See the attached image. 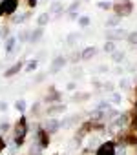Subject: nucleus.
<instances>
[{"instance_id":"nucleus-1","label":"nucleus","mask_w":137,"mask_h":155,"mask_svg":"<svg viewBox=\"0 0 137 155\" xmlns=\"http://www.w3.org/2000/svg\"><path fill=\"white\" fill-rule=\"evenodd\" d=\"M28 119H26V115H22L18 120H17V124H15V135H13V142H15V146L17 148H20V146H24V142H26V135H28Z\"/></svg>"},{"instance_id":"nucleus-2","label":"nucleus","mask_w":137,"mask_h":155,"mask_svg":"<svg viewBox=\"0 0 137 155\" xmlns=\"http://www.w3.org/2000/svg\"><path fill=\"white\" fill-rule=\"evenodd\" d=\"M35 144L40 150H46L49 146V133L44 128H37V131H35Z\"/></svg>"},{"instance_id":"nucleus-3","label":"nucleus","mask_w":137,"mask_h":155,"mask_svg":"<svg viewBox=\"0 0 137 155\" xmlns=\"http://www.w3.org/2000/svg\"><path fill=\"white\" fill-rule=\"evenodd\" d=\"M115 150H117L115 140H106V142H101L97 146L95 155H115Z\"/></svg>"},{"instance_id":"nucleus-4","label":"nucleus","mask_w":137,"mask_h":155,"mask_svg":"<svg viewBox=\"0 0 137 155\" xmlns=\"http://www.w3.org/2000/svg\"><path fill=\"white\" fill-rule=\"evenodd\" d=\"M17 6H18V0H2V2H0V17L13 15Z\"/></svg>"},{"instance_id":"nucleus-5","label":"nucleus","mask_w":137,"mask_h":155,"mask_svg":"<svg viewBox=\"0 0 137 155\" xmlns=\"http://www.w3.org/2000/svg\"><path fill=\"white\" fill-rule=\"evenodd\" d=\"M115 11H117V17H126L132 13V2L130 0H119L115 4Z\"/></svg>"},{"instance_id":"nucleus-6","label":"nucleus","mask_w":137,"mask_h":155,"mask_svg":"<svg viewBox=\"0 0 137 155\" xmlns=\"http://www.w3.org/2000/svg\"><path fill=\"white\" fill-rule=\"evenodd\" d=\"M42 128L51 135V133H57V131L62 128V124H60V120H58V119H53V117H51V119H48V120L44 122V126H42Z\"/></svg>"},{"instance_id":"nucleus-7","label":"nucleus","mask_w":137,"mask_h":155,"mask_svg":"<svg viewBox=\"0 0 137 155\" xmlns=\"http://www.w3.org/2000/svg\"><path fill=\"white\" fill-rule=\"evenodd\" d=\"M124 37H128V33H126L124 29H121V28H117V29H108V31H106V38H110L112 42H115V40H119V38H124Z\"/></svg>"},{"instance_id":"nucleus-8","label":"nucleus","mask_w":137,"mask_h":155,"mask_svg":"<svg viewBox=\"0 0 137 155\" xmlns=\"http://www.w3.org/2000/svg\"><path fill=\"white\" fill-rule=\"evenodd\" d=\"M66 62H68V60H66L64 57H57V58L51 62V66H49V73H58V71L66 66Z\"/></svg>"},{"instance_id":"nucleus-9","label":"nucleus","mask_w":137,"mask_h":155,"mask_svg":"<svg viewBox=\"0 0 137 155\" xmlns=\"http://www.w3.org/2000/svg\"><path fill=\"white\" fill-rule=\"evenodd\" d=\"M64 110H66L64 104H53V106H48L46 108L44 115H58V113H64Z\"/></svg>"},{"instance_id":"nucleus-10","label":"nucleus","mask_w":137,"mask_h":155,"mask_svg":"<svg viewBox=\"0 0 137 155\" xmlns=\"http://www.w3.org/2000/svg\"><path fill=\"white\" fill-rule=\"evenodd\" d=\"M95 55H97V48H93V46H90V48L81 51V58H84V60H92Z\"/></svg>"},{"instance_id":"nucleus-11","label":"nucleus","mask_w":137,"mask_h":155,"mask_svg":"<svg viewBox=\"0 0 137 155\" xmlns=\"http://www.w3.org/2000/svg\"><path fill=\"white\" fill-rule=\"evenodd\" d=\"M42 35H44V29H42V28H37L35 31L29 33V42H31V44H37V42L42 38Z\"/></svg>"},{"instance_id":"nucleus-12","label":"nucleus","mask_w":137,"mask_h":155,"mask_svg":"<svg viewBox=\"0 0 137 155\" xmlns=\"http://www.w3.org/2000/svg\"><path fill=\"white\" fill-rule=\"evenodd\" d=\"M60 101V93L58 91H55L53 88H49V91H48V95H46V102H58Z\"/></svg>"},{"instance_id":"nucleus-13","label":"nucleus","mask_w":137,"mask_h":155,"mask_svg":"<svg viewBox=\"0 0 137 155\" xmlns=\"http://www.w3.org/2000/svg\"><path fill=\"white\" fill-rule=\"evenodd\" d=\"M20 69H22V62H17V64H13L8 71H4V77H13V75H17Z\"/></svg>"},{"instance_id":"nucleus-14","label":"nucleus","mask_w":137,"mask_h":155,"mask_svg":"<svg viewBox=\"0 0 137 155\" xmlns=\"http://www.w3.org/2000/svg\"><path fill=\"white\" fill-rule=\"evenodd\" d=\"M15 46H17V38L15 37H8L6 38V53H13Z\"/></svg>"},{"instance_id":"nucleus-15","label":"nucleus","mask_w":137,"mask_h":155,"mask_svg":"<svg viewBox=\"0 0 137 155\" xmlns=\"http://www.w3.org/2000/svg\"><path fill=\"white\" fill-rule=\"evenodd\" d=\"M60 11H62V4H60V2L51 4V8H49V13H51V15H58Z\"/></svg>"},{"instance_id":"nucleus-16","label":"nucleus","mask_w":137,"mask_h":155,"mask_svg":"<svg viewBox=\"0 0 137 155\" xmlns=\"http://www.w3.org/2000/svg\"><path fill=\"white\" fill-rule=\"evenodd\" d=\"M29 18V13H24V15H15L13 17V22L15 24H22V22H26Z\"/></svg>"},{"instance_id":"nucleus-17","label":"nucleus","mask_w":137,"mask_h":155,"mask_svg":"<svg viewBox=\"0 0 137 155\" xmlns=\"http://www.w3.org/2000/svg\"><path fill=\"white\" fill-rule=\"evenodd\" d=\"M77 9H79V2H73L70 6V9H68V13H70V18H75L77 17Z\"/></svg>"},{"instance_id":"nucleus-18","label":"nucleus","mask_w":137,"mask_h":155,"mask_svg":"<svg viewBox=\"0 0 137 155\" xmlns=\"http://www.w3.org/2000/svg\"><path fill=\"white\" fill-rule=\"evenodd\" d=\"M48 20H49V15H48V13H42V15L37 18V24L42 28V26H46V24H48Z\"/></svg>"},{"instance_id":"nucleus-19","label":"nucleus","mask_w":137,"mask_h":155,"mask_svg":"<svg viewBox=\"0 0 137 155\" xmlns=\"http://www.w3.org/2000/svg\"><path fill=\"white\" fill-rule=\"evenodd\" d=\"M112 58H113L115 62H122V60H124V51H117V49H115V51L112 53Z\"/></svg>"},{"instance_id":"nucleus-20","label":"nucleus","mask_w":137,"mask_h":155,"mask_svg":"<svg viewBox=\"0 0 137 155\" xmlns=\"http://www.w3.org/2000/svg\"><path fill=\"white\" fill-rule=\"evenodd\" d=\"M119 22H121V17H112V18H108L106 26L108 28H115V26H119Z\"/></svg>"},{"instance_id":"nucleus-21","label":"nucleus","mask_w":137,"mask_h":155,"mask_svg":"<svg viewBox=\"0 0 137 155\" xmlns=\"http://www.w3.org/2000/svg\"><path fill=\"white\" fill-rule=\"evenodd\" d=\"M37 66H38L37 60H29V62L26 64V71H28V73H33V71L37 69Z\"/></svg>"},{"instance_id":"nucleus-22","label":"nucleus","mask_w":137,"mask_h":155,"mask_svg":"<svg viewBox=\"0 0 137 155\" xmlns=\"http://www.w3.org/2000/svg\"><path fill=\"white\" fill-rule=\"evenodd\" d=\"M86 99H90V93H75V97H73L75 102H84Z\"/></svg>"},{"instance_id":"nucleus-23","label":"nucleus","mask_w":137,"mask_h":155,"mask_svg":"<svg viewBox=\"0 0 137 155\" xmlns=\"http://www.w3.org/2000/svg\"><path fill=\"white\" fill-rule=\"evenodd\" d=\"M128 44H132V46H137V31H133V33H128Z\"/></svg>"},{"instance_id":"nucleus-24","label":"nucleus","mask_w":137,"mask_h":155,"mask_svg":"<svg viewBox=\"0 0 137 155\" xmlns=\"http://www.w3.org/2000/svg\"><path fill=\"white\" fill-rule=\"evenodd\" d=\"M128 126H130V131H137V113H135V115L130 119Z\"/></svg>"},{"instance_id":"nucleus-25","label":"nucleus","mask_w":137,"mask_h":155,"mask_svg":"<svg viewBox=\"0 0 137 155\" xmlns=\"http://www.w3.org/2000/svg\"><path fill=\"white\" fill-rule=\"evenodd\" d=\"M9 130H11V124L9 122H0V135H2V133L6 135Z\"/></svg>"},{"instance_id":"nucleus-26","label":"nucleus","mask_w":137,"mask_h":155,"mask_svg":"<svg viewBox=\"0 0 137 155\" xmlns=\"http://www.w3.org/2000/svg\"><path fill=\"white\" fill-rule=\"evenodd\" d=\"M104 51H106V53H113V51H115V42L108 40V42L104 44Z\"/></svg>"},{"instance_id":"nucleus-27","label":"nucleus","mask_w":137,"mask_h":155,"mask_svg":"<svg viewBox=\"0 0 137 155\" xmlns=\"http://www.w3.org/2000/svg\"><path fill=\"white\" fill-rule=\"evenodd\" d=\"M15 108H17L20 113H24V111H26V101H22V99L17 101V102H15Z\"/></svg>"},{"instance_id":"nucleus-28","label":"nucleus","mask_w":137,"mask_h":155,"mask_svg":"<svg viewBox=\"0 0 137 155\" xmlns=\"http://www.w3.org/2000/svg\"><path fill=\"white\" fill-rule=\"evenodd\" d=\"M31 115H33V117H38V115H40V102H35V104L31 106Z\"/></svg>"},{"instance_id":"nucleus-29","label":"nucleus","mask_w":137,"mask_h":155,"mask_svg":"<svg viewBox=\"0 0 137 155\" xmlns=\"http://www.w3.org/2000/svg\"><path fill=\"white\" fill-rule=\"evenodd\" d=\"M79 26H81V28H88V26H90V18H88V17H81V18H79Z\"/></svg>"},{"instance_id":"nucleus-30","label":"nucleus","mask_w":137,"mask_h":155,"mask_svg":"<svg viewBox=\"0 0 137 155\" xmlns=\"http://www.w3.org/2000/svg\"><path fill=\"white\" fill-rule=\"evenodd\" d=\"M77 40H79V35H77V33H72V35H68V44H70V46H72V44H75Z\"/></svg>"},{"instance_id":"nucleus-31","label":"nucleus","mask_w":137,"mask_h":155,"mask_svg":"<svg viewBox=\"0 0 137 155\" xmlns=\"http://www.w3.org/2000/svg\"><path fill=\"white\" fill-rule=\"evenodd\" d=\"M112 102H113V104H121V102H122L121 93H113V95H112Z\"/></svg>"},{"instance_id":"nucleus-32","label":"nucleus","mask_w":137,"mask_h":155,"mask_svg":"<svg viewBox=\"0 0 137 155\" xmlns=\"http://www.w3.org/2000/svg\"><path fill=\"white\" fill-rule=\"evenodd\" d=\"M9 37V28H0V38H8Z\"/></svg>"},{"instance_id":"nucleus-33","label":"nucleus","mask_w":137,"mask_h":155,"mask_svg":"<svg viewBox=\"0 0 137 155\" xmlns=\"http://www.w3.org/2000/svg\"><path fill=\"white\" fill-rule=\"evenodd\" d=\"M18 40H20V42H26V40H29V33H28V31H22V33L18 35Z\"/></svg>"},{"instance_id":"nucleus-34","label":"nucleus","mask_w":137,"mask_h":155,"mask_svg":"<svg viewBox=\"0 0 137 155\" xmlns=\"http://www.w3.org/2000/svg\"><path fill=\"white\" fill-rule=\"evenodd\" d=\"M119 86H121V90H128V88H130V81H128V79H122Z\"/></svg>"},{"instance_id":"nucleus-35","label":"nucleus","mask_w":137,"mask_h":155,"mask_svg":"<svg viewBox=\"0 0 137 155\" xmlns=\"http://www.w3.org/2000/svg\"><path fill=\"white\" fill-rule=\"evenodd\" d=\"M6 148H8V144H6V140H4V137H2V135H0V153H2V151H4Z\"/></svg>"},{"instance_id":"nucleus-36","label":"nucleus","mask_w":137,"mask_h":155,"mask_svg":"<svg viewBox=\"0 0 137 155\" xmlns=\"http://www.w3.org/2000/svg\"><path fill=\"white\" fill-rule=\"evenodd\" d=\"M99 8H101V9H110L112 4H110V2H99Z\"/></svg>"},{"instance_id":"nucleus-37","label":"nucleus","mask_w":137,"mask_h":155,"mask_svg":"<svg viewBox=\"0 0 137 155\" xmlns=\"http://www.w3.org/2000/svg\"><path fill=\"white\" fill-rule=\"evenodd\" d=\"M77 60H81V53H73V57H72V62H77Z\"/></svg>"},{"instance_id":"nucleus-38","label":"nucleus","mask_w":137,"mask_h":155,"mask_svg":"<svg viewBox=\"0 0 137 155\" xmlns=\"http://www.w3.org/2000/svg\"><path fill=\"white\" fill-rule=\"evenodd\" d=\"M104 90H108V91H113V84H112V82H106V84H104Z\"/></svg>"},{"instance_id":"nucleus-39","label":"nucleus","mask_w":137,"mask_h":155,"mask_svg":"<svg viewBox=\"0 0 137 155\" xmlns=\"http://www.w3.org/2000/svg\"><path fill=\"white\" fill-rule=\"evenodd\" d=\"M8 110V102H0V111H6Z\"/></svg>"},{"instance_id":"nucleus-40","label":"nucleus","mask_w":137,"mask_h":155,"mask_svg":"<svg viewBox=\"0 0 137 155\" xmlns=\"http://www.w3.org/2000/svg\"><path fill=\"white\" fill-rule=\"evenodd\" d=\"M75 88H77V84H75V82H70V84H68V90H70V91H73Z\"/></svg>"},{"instance_id":"nucleus-41","label":"nucleus","mask_w":137,"mask_h":155,"mask_svg":"<svg viewBox=\"0 0 137 155\" xmlns=\"http://www.w3.org/2000/svg\"><path fill=\"white\" fill-rule=\"evenodd\" d=\"M35 81H37V82H42V81H44V75H38V77H37Z\"/></svg>"},{"instance_id":"nucleus-42","label":"nucleus","mask_w":137,"mask_h":155,"mask_svg":"<svg viewBox=\"0 0 137 155\" xmlns=\"http://www.w3.org/2000/svg\"><path fill=\"white\" fill-rule=\"evenodd\" d=\"M28 2H29V6H33V8L37 6V0H28Z\"/></svg>"},{"instance_id":"nucleus-43","label":"nucleus","mask_w":137,"mask_h":155,"mask_svg":"<svg viewBox=\"0 0 137 155\" xmlns=\"http://www.w3.org/2000/svg\"><path fill=\"white\" fill-rule=\"evenodd\" d=\"M135 111H137V99H135Z\"/></svg>"}]
</instances>
